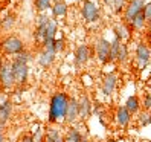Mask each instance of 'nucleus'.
<instances>
[{"mask_svg": "<svg viewBox=\"0 0 151 142\" xmlns=\"http://www.w3.org/2000/svg\"><path fill=\"white\" fill-rule=\"evenodd\" d=\"M148 32H150V35H151V20L148 22Z\"/></svg>", "mask_w": 151, "mask_h": 142, "instance_id": "nucleus-36", "label": "nucleus"}, {"mask_svg": "<svg viewBox=\"0 0 151 142\" xmlns=\"http://www.w3.org/2000/svg\"><path fill=\"white\" fill-rule=\"evenodd\" d=\"M137 142H142V141H137Z\"/></svg>", "mask_w": 151, "mask_h": 142, "instance_id": "nucleus-40", "label": "nucleus"}, {"mask_svg": "<svg viewBox=\"0 0 151 142\" xmlns=\"http://www.w3.org/2000/svg\"><path fill=\"white\" fill-rule=\"evenodd\" d=\"M116 84H118V75L116 74H109L102 81V87H101L102 93L105 96H110L114 92V89H116Z\"/></svg>", "mask_w": 151, "mask_h": 142, "instance_id": "nucleus-10", "label": "nucleus"}, {"mask_svg": "<svg viewBox=\"0 0 151 142\" xmlns=\"http://www.w3.org/2000/svg\"><path fill=\"white\" fill-rule=\"evenodd\" d=\"M104 3L105 5H111V0H104Z\"/></svg>", "mask_w": 151, "mask_h": 142, "instance_id": "nucleus-37", "label": "nucleus"}, {"mask_svg": "<svg viewBox=\"0 0 151 142\" xmlns=\"http://www.w3.org/2000/svg\"><path fill=\"white\" fill-rule=\"evenodd\" d=\"M55 54L57 52L54 50H49V49H43L40 52V57H38V63L41 67H49L55 60Z\"/></svg>", "mask_w": 151, "mask_h": 142, "instance_id": "nucleus-15", "label": "nucleus"}, {"mask_svg": "<svg viewBox=\"0 0 151 142\" xmlns=\"http://www.w3.org/2000/svg\"><path fill=\"white\" fill-rule=\"evenodd\" d=\"M34 142H43V130L38 127L37 130H35V133H34Z\"/></svg>", "mask_w": 151, "mask_h": 142, "instance_id": "nucleus-31", "label": "nucleus"}, {"mask_svg": "<svg viewBox=\"0 0 151 142\" xmlns=\"http://www.w3.org/2000/svg\"><path fill=\"white\" fill-rule=\"evenodd\" d=\"M110 46L111 41L107 38H98L95 43V50H96V57L101 63H109L110 61Z\"/></svg>", "mask_w": 151, "mask_h": 142, "instance_id": "nucleus-5", "label": "nucleus"}, {"mask_svg": "<svg viewBox=\"0 0 151 142\" xmlns=\"http://www.w3.org/2000/svg\"><path fill=\"white\" fill-rule=\"evenodd\" d=\"M2 49H3V52L5 54H8V55H19V54H22L23 52V49H24V44H23V41L19 38V37H14V35H11V37H6L3 41H2Z\"/></svg>", "mask_w": 151, "mask_h": 142, "instance_id": "nucleus-4", "label": "nucleus"}, {"mask_svg": "<svg viewBox=\"0 0 151 142\" xmlns=\"http://www.w3.org/2000/svg\"><path fill=\"white\" fill-rule=\"evenodd\" d=\"M22 142H34V138L29 136V135H26V136L22 138Z\"/></svg>", "mask_w": 151, "mask_h": 142, "instance_id": "nucleus-34", "label": "nucleus"}, {"mask_svg": "<svg viewBox=\"0 0 151 142\" xmlns=\"http://www.w3.org/2000/svg\"><path fill=\"white\" fill-rule=\"evenodd\" d=\"M148 23V20L145 19V14H144V11L142 12H139L134 19H133V22L130 23V28L131 29H136V31H142L145 28V25Z\"/></svg>", "mask_w": 151, "mask_h": 142, "instance_id": "nucleus-19", "label": "nucleus"}, {"mask_svg": "<svg viewBox=\"0 0 151 142\" xmlns=\"http://www.w3.org/2000/svg\"><path fill=\"white\" fill-rule=\"evenodd\" d=\"M12 113V104L9 99H5L0 104V125H5V124L9 121Z\"/></svg>", "mask_w": 151, "mask_h": 142, "instance_id": "nucleus-14", "label": "nucleus"}, {"mask_svg": "<svg viewBox=\"0 0 151 142\" xmlns=\"http://www.w3.org/2000/svg\"><path fill=\"white\" fill-rule=\"evenodd\" d=\"M0 84L3 89H11L15 84V76L12 72L11 63H2L0 67Z\"/></svg>", "mask_w": 151, "mask_h": 142, "instance_id": "nucleus-7", "label": "nucleus"}, {"mask_svg": "<svg viewBox=\"0 0 151 142\" xmlns=\"http://www.w3.org/2000/svg\"><path fill=\"white\" fill-rule=\"evenodd\" d=\"M125 107L130 110V113L131 115H136V113H139V109H140V101H139V96L137 95H131V96H128L127 98V101H125Z\"/></svg>", "mask_w": 151, "mask_h": 142, "instance_id": "nucleus-18", "label": "nucleus"}, {"mask_svg": "<svg viewBox=\"0 0 151 142\" xmlns=\"http://www.w3.org/2000/svg\"><path fill=\"white\" fill-rule=\"evenodd\" d=\"M78 105H79V118H88L92 113V104H90V99L87 96H83L81 99L78 101Z\"/></svg>", "mask_w": 151, "mask_h": 142, "instance_id": "nucleus-17", "label": "nucleus"}, {"mask_svg": "<svg viewBox=\"0 0 151 142\" xmlns=\"http://www.w3.org/2000/svg\"><path fill=\"white\" fill-rule=\"evenodd\" d=\"M52 17L54 19H57V17H64L67 14V5L64 0H55L54 3H52Z\"/></svg>", "mask_w": 151, "mask_h": 142, "instance_id": "nucleus-16", "label": "nucleus"}, {"mask_svg": "<svg viewBox=\"0 0 151 142\" xmlns=\"http://www.w3.org/2000/svg\"><path fill=\"white\" fill-rule=\"evenodd\" d=\"M145 5H147L145 0H130L125 6V9H124V23L130 25L139 12L144 11Z\"/></svg>", "mask_w": 151, "mask_h": 142, "instance_id": "nucleus-3", "label": "nucleus"}, {"mask_svg": "<svg viewBox=\"0 0 151 142\" xmlns=\"http://www.w3.org/2000/svg\"><path fill=\"white\" fill-rule=\"evenodd\" d=\"M46 141H47V142H64V138H63V135L60 133L58 128L50 127V128H47V131H46Z\"/></svg>", "mask_w": 151, "mask_h": 142, "instance_id": "nucleus-22", "label": "nucleus"}, {"mask_svg": "<svg viewBox=\"0 0 151 142\" xmlns=\"http://www.w3.org/2000/svg\"><path fill=\"white\" fill-rule=\"evenodd\" d=\"M49 17L47 15H40V19H38V26H37V29H35V34H34V37L37 41H43L44 40V35H46V28H47V23H49Z\"/></svg>", "mask_w": 151, "mask_h": 142, "instance_id": "nucleus-13", "label": "nucleus"}, {"mask_svg": "<svg viewBox=\"0 0 151 142\" xmlns=\"http://www.w3.org/2000/svg\"><path fill=\"white\" fill-rule=\"evenodd\" d=\"M121 40L118 37H114L110 46V61H118V54H119V48H121Z\"/></svg>", "mask_w": 151, "mask_h": 142, "instance_id": "nucleus-23", "label": "nucleus"}, {"mask_svg": "<svg viewBox=\"0 0 151 142\" xmlns=\"http://www.w3.org/2000/svg\"><path fill=\"white\" fill-rule=\"evenodd\" d=\"M78 118H79V105H78V101L75 98H70L69 99V105H67V110H66L64 121L67 124H72Z\"/></svg>", "mask_w": 151, "mask_h": 142, "instance_id": "nucleus-9", "label": "nucleus"}, {"mask_svg": "<svg viewBox=\"0 0 151 142\" xmlns=\"http://www.w3.org/2000/svg\"><path fill=\"white\" fill-rule=\"evenodd\" d=\"M0 95H2V84H0Z\"/></svg>", "mask_w": 151, "mask_h": 142, "instance_id": "nucleus-38", "label": "nucleus"}, {"mask_svg": "<svg viewBox=\"0 0 151 142\" xmlns=\"http://www.w3.org/2000/svg\"><path fill=\"white\" fill-rule=\"evenodd\" d=\"M144 14H145V19L150 22L151 20V2H147V5L144 8Z\"/></svg>", "mask_w": 151, "mask_h": 142, "instance_id": "nucleus-32", "label": "nucleus"}, {"mask_svg": "<svg viewBox=\"0 0 151 142\" xmlns=\"http://www.w3.org/2000/svg\"><path fill=\"white\" fill-rule=\"evenodd\" d=\"M57 22L54 19H50L47 23V28H46V35H44V40H54L55 38V34H57Z\"/></svg>", "mask_w": 151, "mask_h": 142, "instance_id": "nucleus-24", "label": "nucleus"}, {"mask_svg": "<svg viewBox=\"0 0 151 142\" xmlns=\"http://www.w3.org/2000/svg\"><path fill=\"white\" fill-rule=\"evenodd\" d=\"M131 116L133 115L130 113V110L125 107V105H119L118 110H116V115H114L119 127H127L130 124V121H131Z\"/></svg>", "mask_w": 151, "mask_h": 142, "instance_id": "nucleus-11", "label": "nucleus"}, {"mask_svg": "<svg viewBox=\"0 0 151 142\" xmlns=\"http://www.w3.org/2000/svg\"><path fill=\"white\" fill-rule=\"evenodd\" d=\"M64 48V40L63 38H60V40H55V52H60V50H63Z\"/></svg>", "mask_w": 151, "mask_h": 142, "instance_id": "nucleus-33", "label": "nucleus"}, {"mask_svg": "<svg viewBox=\"0 0 151 142\" xmlns=\"http://www.w3.org/2000/svg\"><path fill=\"white\" fill-rule=\"evenodd\" d=\"M35 8H37V11L44 12L52 8V2L50 0H35Z\"/></svg>", "mask_w": 151, "mask_h": 142, "instance_id": "nucleus-27", "label": "nucleus"}, {"mask_svg": "<svg viewBox=\"0 0 151 142\" xmlns=\"http://www.w3.org/2000/svg\"><path fill=\"white\" fill-rule=\"evenodd\" d=\"M137 121H139V125H140V127L150 125V124H151V113H150V110H144L142 113H139Z\"/></svg>", "mask_w": 151, "mask_h": 142, "instance_id": "nucleus-25", "label": "nucleus"}, {"mask_svg": "<svg viewBox=\"0 0 151 142\" xmlns=\"http://www.w3.org/2000/svg\"><path fill=\"white\" fill-rule=\"evenodd\" d=\"M14 23H15V17L14 15H8L6 19H3L2 20V26H3V29H11L12 26H14Z\"/></svg>", "mask_w": 151, "mask_h": 142, "instance_id": "nucleus-29", "label": "nucleus"}, {"mask_svg": "<svg viewBox=\"0 0 151 142\" xmlns=\"http://www.w3.org/2000/svg\"><path fill=\"white\" fill-rule=\"evenodd\" d=\"M128 60V48L125 43H121V48H119V54H118V61L119 63H125Z\"/></svg>", "mask_w": 151, "mask_h": 142, "instance_id": "nucleus-26", "label": "nucleus"}, {"mask_svg": "<svg viewBox=\"0 0 151 142\" xmlns=\"http://www.w3.org/2000/svg\"><path fill=\"white\" fill-rule=\"evenodd\" d=\"M69 99L67 95L63 92H58L50 98V105H49V122L50 124H55L61 119H64L66 116V110H67V105H69Z\"/></svg>", "mask_w": 151, "mask_h": 142, "instance_id": "nucleus-1", "label": "nucleus"}, {"mask_svg": "<svg viewBox=\"0 0 151 142\" xmlns=\"http://www.w3.org/2000/svg\"><path fill=\"white\" fill-rule=\"evenodd\" d=\"M0 142H5V136H3L2 131H0Z\"/></svg>", "mask_w": 151, "mask_h": 142, "instance_id": "nucleus-35", "label": "nucleus"}, {"mask_svg": "<svg viewBox=\"0 0 151 142\" xmlns=\"http://www.w3.org/2000/svg\"><path fill=\"white\" fill-rule=\"evenodd\" d=\"M0 67H2V61H0Z\"/></svg>", "mask_w": 151, "mask_h": 142, "instance_id": "nucleus-39", "label": "nucleus"}, {"mask_svg": "<svg viewBox=\"0 0 151 142\" xmlns=\"http://www.w3.org/2000/svg\"><path fill=\"white\" fill-rule=\"evenodd\" d=\"M81 15L86 22L93 23L99 19V8L92 0H84V3L81 6Z\"/></svg>", "mask_w": 151, "mask_h": 142, "instance_id": "nucleus-6", "label": "nucleus"}, {"mask_svg": "<svg viewBox=\"0 0 151 142\" xmlns=\"http://www.w3.org/2000/svg\"><path fill=\"white\" fill-rule=\"evenodd\" d=\"M64 142H84V136L78 131V128L72 127L67 130L66 136H64Z\"/></svg>", "mask_w": 151, "mask_h": 142, "instance_id": "nucleus-20", "label": "nucleus"}, {"mask_svg": "<svg viewBox=\"0 0 151 142\" xmlns=\"http://www.w3.org/2000/svg\"><path fill=\"white\" fill-rule=\"evenodd\" d=\"M88 57H90V52H88L87 44H79L75 50V64L76 66H84L88 61Z\"/></svg>", "mask_w": 151, "mask_h": 142, "instance_id": "nucleus-12", "label": "nucleus"}, {"mask_svg": "<svg viewBox=\"0 0 151 142\" xmlns=\"http://www.w3.org/2000/svg\"><path fill=\"white\" fill-rule=\"evenodd\" d=\"M142 107H144L145 110H151V90L145 95L144 102H142Z\"/></svg>", "mask_w": 151, "mask_h": 142, "instance_id": "nucleus-30", "label": "nucleus"}, {"mask_svg": "<svg viewBox=\"0 0 151 142\" xmlns=\"http://www.w3.org/2000/svg\"><path fill=\"white\" fill-rule=\"evenodd\" d=\"M151 58V50L150 48L147 46L145 43H137V46H136V60H137V63L140 67H145L148 64V61Z\"/></svg>", "mask_w": 151, "mask_h": 142, "instance_id": "nucleus-8", "label": "nucleus"}, {"mask_svg": "<svg viewBox=\"0 0 151 142\" xmlns=\"http://www.w3.org/2000/svg\"><path fill=\"white\" fill-rule=\"evenodd\" d=\"M111 8H113V11L114 12H121V11H124L125 9V0H111V5H110Z\"/></svg>", "mask_w": 151, "mask_h": 142, "instance_id": "nucleus-28", "label": "nucleus"}, {"mask_svg": "<svg viewBox=\"0 0 151 142\" xmlns=\"http://www.w3.org/2000/svg\"><path fill=\"white\" fill-rule=\"evenodd\" d=\"M114 34H116V37L121 41L128 40L130 38V29L127 28V23H118L114 26Z\"/></svg>", "mask_w": 151, "mask_h": 142, "instance_id": "nucleus-21", "label": "nucleus"}, {"mask_svg": "<svg viewBox=\"0 0 151 142\" xmlns=\"http://www.w3.org/2000/svg\"><path fill=\"white\" fill-rule=\"evenodd\" d=\"M29 54L28 52H22L17 57L12 58L11 66H12V72L15 76V84L23 86L28 81V75H29V67H28V61H29Z\"/></svg>", "mask_w": 151, "mask_h": 142, "instance_id": "nucleus-2", "label": "nucleus"}]
</instances>
